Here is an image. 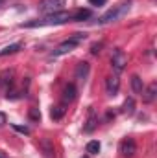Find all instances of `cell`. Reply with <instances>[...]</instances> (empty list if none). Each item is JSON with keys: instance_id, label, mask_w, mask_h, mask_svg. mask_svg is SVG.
I'll return each instance as SVG.
<instances>
[{"instance_id": "6da1fadb", "label": "cell", "mask_w": 157, "mask_h": 158, "mask_svg": "<svg viewBox=\"0 0 157 158\" xmlns=\"http://www.w3.org/2000/svg\"><path fill=\"white\" fill-rule=\"evenodd\" d=\"M70 20H74V13H69V11H57V13L46 15V17H44V19H41V20H32V22H26L24 26H26V28L54 26V24H65V22H70Z\"/></svg>"}, {"instance_id": "7a4b0ae2", "label": "cell", "mask_w": 157, "mask_h": 158, "mask_svg": "<svg viewBox=\"0 0 157 158\" xmlns=\"http://www.w3.org/2000/svg\"><path fill=\"white\" fill-rule=\"evenodd\" d=\"M129 11V2H122L118 6H113V9H109L107 13H104L100 19H98V24H109L113 20H118L120 17H124L126 13Z\"/></svg>"}, {"instance_id": "3957f363", "label": "cell", "mask_w": 157, "mask_h": 158, "mask_svg": "<svg viewBox=\"0 0 157 158\" xmlns=\"http://www.w3.org/2000/svg\"><path fill=\"white\" fill-rule=\"evenodd\" d=\"M85 37H87L85 33H74V35H72L69 40L61 42V44H59V46L52 52V57H61V55H65V53H70V52H72V50H74V48L79 44V40H83Z\"/></svg>"}, {"instance_id": "277c9868", "label": "cell", "mask_w": 157, "mask_h": 158, "mask_svg": "<svg viewBox=\"0 0 157 158\" xmlns=\"http://www.w3.org/2000/svg\"><path fill=\"white\" fill-rule=\"evenodd\" d=\"M67 0H41L39 2V11L46 17V15H52V13H57V11H63Z\"/></svg>"}, {"instance_id": "5b68a950", "label": "cell", "mask_w": 157, "mask_h": 158, "mask_svg": "<svg viewBox=\"0 0 157 158\" xmlns=\"http://www.w3.org/2000/svg\"><path fill=\"white\" fill-rule=\"evenodd\" d=\"M126 64H128V55L122 50H115L113 55H111V66H113V70H115L117 76L126 68Z\"/></svg>"}, {"instance_id": "8992f818", "label": "cell", "mask_w": 157, "mask_h": 158, "mask_svg": "<svg viewBox=\"0 0 157 158\" xmlns=\"http://www.w3.org/2000/svg\"><path fill=\"white\" fill-rule=\"evenodd\" d=\"M137 153V145H135V140L133 138H124L120 142V155L124 158H131Z\"/></svg>"}, {"instance_id": "52a82bcc", "label": "cell", "mask_w": 157, "mask_h": 158, "mask_svg": "<svg viewBox=\"0 0 157 158\" xmlns=\"http://www.w3.org/2000/svg\"><path fill=\"white\" fill-rule=\"evenodd\" d=\"M118 88H120V79H118L117 74H113V76H109L105 79V90H107L109 96H117Z\"/></svg>"}, {"instance_id": "ba28073f", "label": "cell", "mask_w": 157, "mask_h": 158, "mask_svg": "<svg viewBox=\"0 0 157 158\" xmlns=\"http://www.w3.org/2000/svg\"><path fill=\"white\" fill-rule=\"evenodd\" d=\"M96 125H98V116H96L94 109L89 107V116H87V121H85V125H83V131H85V132H92V131L96 129Z\"/></svg>"}, {"instance_id": "9c48e42d", "label": "cell", "mask_w": 157, "mask_h": 158, "mask_svg": "<svg viewBox=\"0 0 157 158\" xmlns=\"http://www.w3.org/2000/svg\"><path fill=\"white\" fill-rule=\"evenodd\" d=\"M157 96V83H150L146 90H142V99L144 103H152Z\"/></svg>"}, {"instance_id": "30bf717a", "label": "cell", "mask_w": 157, "mask_h": 158, "mask_svg": "<svg viewBox=\"0 0 157 158\" xmlns=\"http://www.w3.org/2000/svg\"><path fill=\"white\" fill-rule=\"evenodd\" d=\"M89 70H91V66H89V63H85V61H81L78 63V66H76V79L78 81H85L87 76H89Z\"/></svg>"}, {"instance_id": "8fae6325", "label": "cell", "mask_w": 157, "mask_h": 158, "mask_svg": "<svg viewBox=\"0 0 157 158\" xmlns=\"http://www.w3.org/2000/svg\"><path fill=\"white\" fill-rule=\"evenodd\" d=\"M76 94H78V90H76V86L70 83V85H67L65 86V90H63V101L65 103H72L74 99H76Z\"/></svg>"}, {"instance_id": "7c38bea8", "label": "cell", "mask_w": 157, "mask_h": 158, "mask_svg": "<svg viewBox=\"0 0 157 158\" xmlns=\"http://www.w3.org/2000/svg\"><path fill=\"white\" fill-rule=\"evenodd\" d=\"M39 147L43 149V153H44L48 158L54 156V143H52L48 138H43V140H41V142H39Z\"/></svg>"}, {"instance_id": "4fadbf2b", "label": "cell", "mask_w": 157, "mask_h": 158, "mask_svg": "<svg viewBox=\"0 0 157 158\" xmlns=\"http://www.w3.org/2000/svg\"><path fill=\"white\" fill-rule=\"evenodd\" d=\"M20 48H22V42H15V44H9V46H6L4 50H0V57H6V55H13V53H17Z\"/></svg>"}, {"instance_id": "5bb4252c", "label": "cell", "mask_w": 157, "mask_h": 158, "mask_svg": "<svg viewBox=\"0 0 157 158\" xmlns=\"http://www.w3.org/2000/svg\"><path fill=\"white\" fill-rule=\"evenodd\" d=\"M122 112H124L126 116H133V114H135V101H133V98H128V99L124 101Z\"/></svg>"}, {"instance_id": "9a60e30c", "label": "cell", "mask_w": 157, "mask_h": 158, "mask_svg": "<svg viewBox=\"0 0 157 158\" xmlns=\"http://www.w3.org/2000/svg\"><path fill=\"white\" fill-rule=\"evenodd\" d=\"M131 88H133L135 94H142L144 85H142V79L139 77V76H133V77H131Z\"/></svg>"}, {"instance_id": "2e32d148", "label": "cell", "mask_w": 157, "mask_h": 158, "mask_svg": "<svg viewBox=\"0 0 157 158\" xmlns=\"http://www.w3.org/2000/svg\"><path fill=\"white\" fill-rule=\"evenodd\" d=\"M63 114H65V107L63 105H56V107H52V110H50V116H52V119H61L63 118Z\"/></svg>"}, {"instance_id": "e0dca14e", "label": "cell", "mask_w": 157, "mask_h": 158, "mask_svg": "<svg viewBox=\"0 0 157 158\" xmlns=\"http://www.w3.org/2000/svg\"><path fill=\"white\" fill-rule=\"evenodd\" d=\"M87 153H89V155H98V153H100V142H96V140L89 142V143H87Z\"/></svg>"}, {"instance_id": "ac0fdd59", "label": "cell", "mask_w": 157, "mask_h": 158, "mask_svg": "<svg viewBox=\"0 0 157 158\" xmlns=\"http://www.w3.org/2000/svg\"><path fill=\"white\" fill-rule=\"evenodd\" d=\"M28 116H30V119H32V121H39V119H41V112H39V109L32 107V109H30V112H28Z\"/></svg>"}, {"instance_id": "d6986e66", "label": "cell", "mask_w": 157, "mask_h": 158, "mask_svg": "<svg viewBox=\"0 0 157 158\" xmlns=\"http://www.w3.org/2000/svg\"><path fill=\"white\" fill-rule=\"evenodd\" d=\"M104 46V42H96V44H92V48H91V53L92 55H96V53H100V48Z\"/></svg>"}, {"instance_id": "ffe728a7", "label": "cell", "mask_w": 157, "mask_h": 158, "mask_svg": "<svg viewBox=\"0 0 157 158\" xmlns=\"http://www.w3.org/2000/svg\"><path fill=\"white\" fill-rule=\"evenodd\" d=\"M13 127H15V131L22 132V134H30V129L28 127H19V125H13Z\"/></svg>"}, {"instance_id": "44dd1931", "label": "cell", "mask_w": 157, "mask_h": 158, "mask_svg": "<svg viewBox=\"0 0 157 158\" xmlns=\"http://www.w3.org/2000/svg\"><path fill=\"white\" fill-rule=\"evenodd\" d=\"M105 2H107V0H89L91 6H104Z\"/></svg>"}, {"instance_id": "7402d4cb", "label": "cell", "mask_w": 157, "mask_h": 158, "mask_svg": "<svg viewBox=\"0 0 157 158\" xmlns=\"http://www.w3.org/2000/svg\"><path fill=\"white\" fill-rule=\"evenodd\" d=\"M6 123H7V116H6L4 112H0V127H4Z\"/></svg>"}, {"instance_id": "603a6c76", "label": "cell", "mask_w": 157, "mask_h": 158, "mask_svg": "<svg viewBox=\"0 0 157 158\" xmlns=\"http://www.w3.org/2000/svg\"><path fill=\"white\" fill-rule=\"evenodd\" d=\"M0 158H9V156H7V155H6L4 151H0Z\"/></svg>"}, {"instance_id": "cb8c5ba5", "label": "cell", "mask_w": 157, "mask_h": 158, "mask_svg": "<svg viewBox=\"0 0 157 158\" xmlns=\"http://www.w3.org/2000/svg\"><path fill=\"white\" fill-rule=\"evenodd\" d=\"M83 158H89V156H83Z\"/></svg>"}, {"instance_id": "d4e9b609", "label": "cell", "mask_w": 157, "mask_h": 158, "mask_svg": "<svg viewBox=\"0 0 157 158\" xmlns=\"http://www.w3.org/2000/svg\"><path fill=\"white\" fill-rule=\"evenodd\" d=\"M0 2H2V0H0Z\"/></svg>"}]
</instances>
